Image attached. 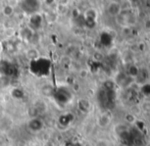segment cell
Listing matches in <instances>:
<instances>
[{
    "mask_svg": "<svg viewBox=\"0 0 150 146\" xmlns=\"http://www.w3.org/2000/svg\"><path fill=\"white\" fill-rule=\"evenodd\" d=\"M1 49H2V45L0 44V51H1Z\"/></svg>",
    "mask_w": 150,
    "mask_h": 146,
    "instance_id": "cell-15",
    "label": "cell"
},
{
    "mask_svg": "<svg viewBox=\"0 0 150 146\" xmlns=\"http://www.w3.org/2000/svg\"><path fill=\"white\" fill-rule=\"evenodd\" d=\"M21 8L28 14H36L40 9L39 0H22Z\"/></svg>",
    "mask_w": 150,
    "mask_h": 146,
    "instance_id": "cell-2",
    "label": "cell"
},
{
    "mask_svg": "<svg viewBox=\"0 0 150 146\" xmlns=\"http://www.w3.org/2000/svg\"><path fill=\"white\" fill-rule=\"evenodd\" d=\"M9 78L6 77V76H1L0 77V89H4L9 85Z\"/></svg>",
    "mask_w": 150,
    "mask_h": 146,
    "instance_id": "cell-8",
    "label": "cell"
},
{
    "mask_svg": "<svg viewBox=\"0 0 150 146\" xmlns=\"http://www.w3.org/2000/svg\"><path fill=\"white\" fill-rule=\"evenodd\" d=\"M2 13L6 16H10L13 13V7L10 5H5L2 7Z\"/></svg>",
    "mask_w": 150,
    "mask_h": 146,
    "instance_id": "cell-9",
    "label": "cell"
},
{
    "mask_svg": "<svg viewBox=\"0 0 150 146\" xmlns=\"http://www.w3.org/2000/svg\"><path fill=\"white\" fill-rule=\"evenodd\" d=\"M44 123L43 120L38 117H33L28 122V128L29 130L32 131L34 133H38L43 129Z\"/></svg>",
    "mask_w": 150,
    "mask_h": 146,
    "instance_id": "cell-3",
    "label": "cell"
},
{
    "mask_svg": "<svg viewBox=\"0 0 150 146\" xmlns=\"http://www.w3.org/2000/svg\"><path fill=\"white\" fill-rule=\"evenodd\" d=\"M42 26V16L40 14H33L30 18V29L36 31Z\"/></svg>",
    "mask_w": 150,
    "mask_h": 146,
    "instance_id": "cell-4",
    "label": "cell"
},
{
    "mask_svg": "<svg viewBox=\"0 0 150 146\" xmlns=\"http://www.w3.org/2000/svg\"><path fill=\"white\" fill-rule=\"evenodd\" d=\"M120 5L117 3H111L110 5H109L108 7V12L110 14H112V16H117V13L120 12Z\"/></svg>",
    "mask_w": 150,
    "mask_h": 146,
    "instance_id": "cell-7",
    "label": "cell"
},
{
    "mask_svg": "<svg viewBox=\"0 0 150 146\" xmlns=\"http://www.w3.org/2000/svg\"><path fill=\"white\" fill-rule=\"evenodd\" d=\"M50 67H51V62L49 59L45 57H38L35 60L31 61L30 69L33 74L39 77H43V76H47L50 72Z\"/></svg>",
    "mask_w": 150,
    "mask_h": 146,
    "instance_id": "cell-1",
    "label": "cell"
},
{
    "mask_svg": "<svg viewBox=\"0 0 150 146\" xmlns=\"http://www.w3.org/2000/svg\"><path fill=\"white\" fill-rule=\"evenodd\" d=\"M97 123L101 128H107L111 123V117L107 113H102V115L99 116Z\"/></svg>",
    "mask_w": 150,
    "mask_h": 146,
    "instance_id": "cell-5",
    "label": "cell"
},
{
    "mask_svg": "<svg viewBox=\"0 0 150 146\" xmlns=\"http://www.w3.org/2000/svg\"><path fill=\"white\" fill-rule=\"evenodd\" d=\"M26 56L30 59L31 61H33L39 57V52H38L37 49H35V48H31V49L27 50Z\"/></svg>",
    "mask_w": 150,
    "mask_h": 146,
    "instance_id": "cell-6",
    "label": "cell"
},
{
    "mask_svg": "<svg viewBox=\"0 0 150 146\" xmlns=\"http://www.w3.org/2000/svg\"><path fill=\"white\" fill-rule=\"evenodd\" d=\"M95 18H96V12L93 9H89L86 12V18H93V20H95Z\"/></svg>",
    "mask_w": 150,
    "mask_h": 146,
    "instance_id": "cell-11",
    "label": "cell"
},
{
    "mask_svg": "<svg viewBox=\"0 0 150 146\" xmlns=\"http://www.w3.org/2000/svg\"><path fill=\"white\" fill-rule=\"evenodd\" d=\"M5 47H6V50H7L8 52H10V53L16 51V45H14L12 42H7Z\"/></svg>",
    "mask_w": 150,
    "mask_h": 146,
    "instance_id": "cell-10",
    "label": "cell"
},
{
    "mask_svg": "<svg viewBox=\"0 0 150 146\" xmlns=\"http://www.w3.org/2000/svg\"><path fill=\"white\" fill-rule=\"evenodd\" d=\"M131 1H132L134 4H136V2H137V4H139V0H131Z\"/></svg>",
    "mask_w": 150,
    "mask_h": 146,
    "instance_id": "cell-13",
    "label": "cell"
},
{
    "mask_svg": "<svg viewBox=\"0 0 150 146\" xmlns=\"http://www.w3.org/2000/svg\"><path fill=\"white\" fill-rule=\"evenodd\" d=\"M85 23L89 28H93L95 26V20L93 18H85Z\"/></svg>",
    "mask_w": 150,
    "mask_h": 146,
    "instance_id": "cell-12",
    "label": "cell"
},
{
    "mask_svg": "<svg viewBox=\"0 0 150 146\" xmlns=\"http://www.w3.org/2000/svg\"><path fill=\"white\" fill-rule=\"evenodd\" d=\"M54 0H46V2H47L48 4H50V3H52V2H53Z\"/></svg>",
    "mask_w": 150,
    "mask_h": 146,
    "instance_id": "cell-14",
    "label": "cell"
}]
</instances>
